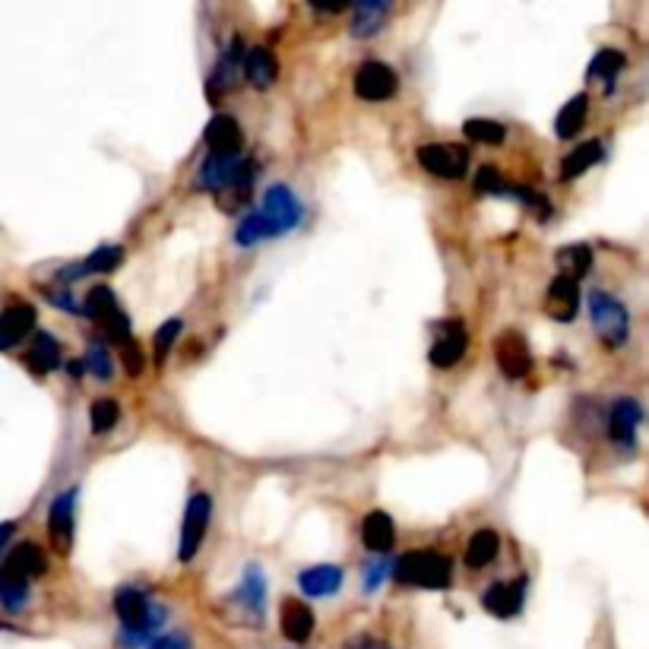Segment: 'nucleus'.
<instances>
[{
  "instance_id": "obj_26",
  "label": "nucleus",
  "mask_w": 649,
  "mask_h": 649,
  "mask_svg": "<svg viewBox=\"0 0 649 649\" xmlns=\"http://www.w3.org/2000/svg\"><path fill=\"white\" fill-rule=\"evenodd\" d=\"M557 266H561V276L577 283L592 269V251L586 244H567L557 251Z\"/></svg>"
},
{
  "instance_id": "obj_39",
  "label": "nucleus",
  "mask_w": 649,
  "mask_h": 649,
  "mask_svg": "<svg viewBox=\"0 0 649 649\" xmlns=\"http://www.w3.org/2000/svg\"><path fill=\"white\" fill-rule=\"evenodd\" d=\"M178 333H181V321H168V324L159 326V333H156V361L168 358L175 339H178Z\"/></svg>"
},
{
  "instance_id": "obj_23",
  "label": "nucleus",
  "mask_w": 649,
  "mask_h": 649,
  "mask_svg": "<svg viewBox=\"0 0 649 649\" xmlns=\"http://www.w3.org/2000/svg\"><path fill=\"white\" fill-rule=\"evenodd\" d=\"M497 549H501L497 532H494V529H479V532L469 539V545H466V564L476 567V570H482V567H488V564L497 557Z\"/></svg>"
},
{
  "instance_id": "obj_37",
  "label": "nucleus",
  "mask_w": 649,
  "mask_h": 649,
  "mask_svg": "<svg viewBox=\"0 0 649 649\" xmlns=\"http://www.w3.org/2000/svg\"><path fill=\"white\" fill-rule=\"evenodd\" d=\"M83 368L89 374L101 377V381H108L111 377V356H108V349L101 342H89L86 346V356H83Z\"/></svg>"
},
{
  "instance_id": "obj_20",
  "label": "nucleus",
  "mask_w": 649,
  "mask_h": 649,
  "mask_svg": "<svg viewBox=\"0 0 649 649\" xmlns=\"http://www.w3.org/2000/svg\"><path fill=\"white\" fill-rule=\"evenodd\" d=\"M244 73H248V83H251L254 89H269V86L276 83L279 64H276V58H273L269 48L257 45V48H251L248 58H244Z\"/></svg>"
},
{
  "instance_id": "obj_36",
  "label": "nucleus",
  "mask_w": 649,
  "mask_h": 649,
  "mask_svg": "<svg viewBox=\"0 0 649 649\" xmlns=\"http://www.w3.org/2000/svg\"><path fill=\"white\" fill-rule=\"evenodd\" d=\"M476 191L491 196H507L510 184L504 181V175H501L494 165H482V168H479V175H476Z\"/></svg>"
},
{
  "instance_id": "obj_12",
  "label": "nucleus",
  "mask_w": 649,
  "mask_h": 649,
  "mask_svg": "<svg viewBox=\"0 0 649 649\" xmlns=\"http://www.w3.org/2000/svg\"><path fill=\"white\" fill-rule=\"evenodd\" d=\"M545 311L557 324H570L580 311V286L567 276H557L545 298Z\"/></svg>"
},
{
  "instance_id": "obj_31",
  "label": "nucleus",
  "mask_w": 649,
  "mask_h": 649,
  "mask_svg": "<svg viewBox=\"0 0 649 649\" xmlns=\"http://www.w3.org/2000/svg\"><path fill=\"white\" fill-rule=\"evenodd\" d=\"M466 136L469 140H476V143H488V146H497V143H504V136H507V130L504 124H497V121H488V118H469L466 124Z\"/></svg>"
},
{
  "instance_id": "obj_35",
  "label": "nucleus",
  "mask_w": 649,
  "mask_h": 649,
  "mask_svg": "<svg viewBox=\"0 0 649 649\" xmlns=\"http://www.w3.org/2000/svg\"><path fill=\"white\" fill-rule=\"evenodd\" d=\"M118 416H121V409H118L115 399H98L89 409V424H93L96 434H105V431H111L118 424Z\"/></svg>"
},
{
  "instance_id": "obj_38",
  "label": "nucleus",
  "mask_w": 649,
  "mask_h": 649,
  "mask_svg": "<svg viewBox=\"0 0 649 649\" xmlns=\"http://www.w3.org/2000/svg\"><path fill=\"white\" fill-rule=\"evenodd\" d=\"M389 570V561L384 557H371L368 564H364V574H361V586H364V592H374L377 586L384 584V577H387Z\"/></svg>"
},
{
  "instance_id": "obj_7",
  "label": "nucleus",
  "mask_w": 649,
  "mask_h": 649,
  "mask_svg": "<svg viewBox=\"0 0 649 649\" xmlns=\"http://www.w3.org/2000/svg\"><path fill=\"white\" fill-rule=\"evenodd\" d=\"M248 168H251V163H244L241 156H209L200 168V175H196V188L219 194V191H226L231 181H238Z\"/></svg>"
},
{
  "instance_id": "obj_30",
  "label": "nucleus",
  "mask_w": 649,
  "mask_h": 649,
  "mask_svg": "<svg viewBox=\"0 0 649 649\" xmlns=\"http://www.w3.org/2000/svg\"><path fill=\"white\" fill-rule=\"evenodd\" d=\"M621 70H624V55L615 51V48H602V51L592 58V64H589V80H605V83H612Z\"/></svg>"
},
{
  "instance_id": "obj_41",
  "label": "nucleus",
  "mask_w": 649,
  "mask_h": 649,
  "mask_svg": "<svg viewBox=\"0 0 649 649\" xmlns=\"http://www.w3.org/2000/svg\"><path fill=\"white\" fill-rule=\"evenodd\" d=\"M121 361H124L128 374H133V377L143 371V356H140V349H136L133 342H128V346H124V356H121Z\"/></svg>"
},
{
  "instance_id": "obj_11",
  "label": "nucleus",
  "mask_w": 649,
  "mask_h": 649,
  "mask_svg": "<svg viewBox=\"0 0 649 649\" xmlns=\"http://www.w3.org/2000/svg\"><path fill=\"white\" fill-rule=\"evenodd\" d=\"M522 599H526V577L510 580V584H494L482 596V605H485L488 615L517 617L519 609H522Z\"/></svg>"
},
{
  "instance_id": "obj_6",
  "label": "nucleus",
  "mask_w": 649,
  "mask_h": 649,
  "mask_svg": "<svg viewBox=\"0 0 649 649\" xmlns=\"http://www.w3.org/2000/svg\"><path fill=\"white\" fill-rule=\"evenodd\" d=\"M396 70L384 61H364L356 73V96L364 101H387L396 93Z\"/></svg>"
},
{
  "instance_id": "obj_29",
  "label": "nucleus",
  "mask_w": 649,
  "mask_h": 649,
  "mask_svg": "<svg viewBox=\"0 0 649 649\" xmlns=\"http://www.w3.org/2000/svg\"><path fill=\"white\" fill-rule=\"evenodd\" d=\"M29 599V580H20V577H10L0 570V602L7 612H23Z\"/></svg>"
},
{
  "instance_id": "obj_14",
  "label": "nucleus",
  "mask_w": 649,
  "mask_h": 649,
  "mask_svg": "<svg viewBox=\"0 0 649 649\" xmlns=\"http://www.w3.org/2000/svg\"><path fill=\"white\" fill-rule=\"evenodd\" d=\"M644 419V409L637 399H617L612 406V416H609V431H612V441L617 447H634V437H637V424Z\"/></svg>"
},
{
  "instance_id": "obj_16",
  "label": "nucleus",
  "mask_w": 649,
  "mask_h": 649,
  "mask_svg": "<svg viewBox=\"0 0 649 649\" xmlns=\"http://www.w3.org/2000/svg\"><path fill=\"white\" fill-rule=\"evenodd\" d=\"M206 146L213 149V156H238L241 153V128L235 118L228 115H216L209 124H206V133H203Z\"/></svg>"
},
{
  "instance_id": "obj_44",
  "label": "nucleus",
  "mask_w": 649,
  "mask_h": 649,
  "mask_svg": "<svg viewBox=\"0 0 649 649\" xmlns=\"http://www.w3.org/2000/svg\"><path fill=\"white\" fill-rule=\"evenodd\" d=\"M13 529H16L13 522H0V549H3V542L10 539V532H13Z\"/></svg>"
},
{
  "instance_id": "obj_40",
  "label": "nucleus",
  "mask_w": 649,
  "mask_h": 649,
  "mask_svg": "<svg viewBox=\"0 0 649 649\" xmlns=\"http://www.w3.org/2000/svg\"><path fill=\"white\" fill-rule=\"evenodd\" d=\"M149 649H194L191 647V640L184 637V634H163L159 640H153Z\"/></svg>"
},
{
  "instance_id": "obj_43",
  "label": "nucleus",
  "mask_w": 649,
  "mask_h": 649,
  "mask_svg": "<svg viewBox=\"0 0 649 649\" xmlns=\"http://www.w3.org/2000/svg\"><path fill=\"white\" fill-rule=\"evenodd\" d=\"M48 298H51V301H55V308H61V311H73V314L80 311V308L73 304V298H70V295H64V292H48Z\"/></svg>"
},
{
  "instance_id": "obj_5",
  "label": "nucleus",
  "mask_w": 649,
  "mask_h": 649,
  "mask_svg": "<svg viewBox=\"0 0 649 649\" xmlns=\"http://www.w3.org/2000/svg\"><path fill=\"white\" fill-rule=\"evenodd\" d=\"M419 165L424 171H431L434 178H462L466 168H469V153L456 143H431L419 149Z\"/></svg>"
},
{
  "instance_id": "obj_2",
  "label": "nucleus",
  "mask_w": 649,
  "mask_h": 649,
  "mask_svg": "<svg viewBox=\"0 0 649 649\" xmlns=\"http://www.w3.org/2000/svg\"><path fill=\"white\" fill-rule=\"evenodd\" d=\"M589 317L596 326V336L605 342V346H624L627 336H630V314L627 308L617 301L615 295L609 292H589Z\"/></svg>"
},
{
  "instance_id": "obj_33",
  "label": "nucleus",
  "mask_w": 649,
  "mask_h": 649,
  "mask_svg": "<svg viewBox=\"0 0 649 649\" xmlns=\"http://www.w3.org/2000/svg\"><path fill=\"white\" fill-rule=\"evenodd\" d=\"M115 311H121L118 308V298H115V292L108 289V286H96L93 292H89V298H86V314L93 317V321H105L108 314H115Z\"/></svg>"
},
{
  "instance_id": "obj_18",
  "label": "nucleus",
  "mask_w": 649,
  "mask_h": 649,
  "mask_svg": "<svg viewBox=\"0 0 649 649\" xmlns=\"http://www.w3.org/2000/svg\"><path fill=\"white\" fill-rule=\"evenodd\" d=\"M298 586H301V592H304V596L326 599V596L339 592V586H342V570H339V567H333V564L308 567V570H301Z\"/></svg>"
},
{
  "instance_id": "obj_4",
  "label": "nucleus",
  "mask_w": 649,
  "mask_h": 649,
  "mask_svg": "<svg viewBox=\"0 0 649 649\" xmlns=\"http://www.w3.org/2000/svg\"><path fill=\"white\" fill-rule=\"evenodd\" d=\"M209 517H213V497L206 491L194 494L188 501V514H184V526H181V549H178V557L188 564L194 561V554L200 552L203 545V536H206V526H209Z\"/></svg>"
},
{
  "instance_id": "obj_15",
  "label": "nucleus",
  "mask_w": 649,
  "mask_h": 649,
  "mask_svg": "<svg viewBox=\"0 0 649 649\" xmlns=\"http://www.w3.org/2000/svg\"><path fill=\"white\" fill-rule=\"evenodd\" d=\"M48 561H45V552L35 545V542H20L13 552L7 554V561L0 564L3 574L10 577H20V580H33L38 574H45Z\"/></svg>"
},
{
  "instance_id": "obj_19",
  "label": "nucleus",
  "mask_w": 649,
  "mask_h": 649,
  "mask_svg": "<svg viewBox=\"0 0 649 649\" xmlns=\"http://www.w3.org/2000/svg\"><path fill=\"white\" fill-rule=\"evenodd\" d=\"M361 542H364L368 552H389L393 542H396V526H393V519H389L384 510L368 514L364 522H361Z\"/></svg>"
},
{
  "instance_id": "obj_42",
  "label": "nucleus",
  "mask_w": 649,
  "mask_h": 649,
  "mask_svg": "<svg viewBox=\"0 0 649 649\" xmlns=\"http://www.w3.org/2000/svg\"><path fill=\"white\" fill-rule=\"evenodd\" d=\"M342 649H389L384 640H377V637H371V634H358V637H352L349 644Z\"/></svg>"
},
{
  "instance_id": "obj_8",
  "label": "nucleus",
  "mask_w": 649,
  "mask_h": 649,
  "mask_svg": "<svg viewBox=\"0 0 649 649\" xmlns=\"http://www.w3.org/2000/svg\"><path fill=\"white\" fill-rule=\"evenodd\" d=\"M494 358L501 364V371L510 377V381H519L532 371V356H529V342L519 336L517 329H507L497 342H494Z\"/></svg>"
},
{
  "instance_id": "obj_32",
  "label": "nucleus",
  "mask_w": 649,
  "mask_h": 649,
  "mask_svg": "<svg viewBox=\"0 0 649 649\" xmlns=\"http://www.w3.org/2000/svg\"><path fill=\"white\" fill-rule=\"evenodd\" d=\"M121 263H124V248H98L80 266H83V273H111Z\"/></svg>"
},
{
  "instance_id": "obj_25",
  "label": "nucleus",
  "mask_w": 649,
  "mask_h": 649,
  "mask_svg": "<svg viewBox=\"0 0 649 649\" xmlns=\"http://www.w3.org/2000/svg\"><path fill=\"white\" fill-rule=\"evenodd\" d=\"M586 111H589V98L580 93V96H574L561 111H557V121H554V133L561 136V140H570L574 133H580L584 130L586 121Z\"/></svg>"
},
{
  "instance_id": "obj_28",
  "label": "nucleus",
  "mask_w": 649,
  "mask_h": 649,
  "mask_svg": "<svg viewBox=\"0 0 649 649\" xmlns=\"http://www.w3.org/2000/svg\"><path fill=\"white\" fill-rule=\"evenodd\" d=\"M238 599L244 602V609H251L254 615H263V599H266V580L260 574V567H248L244 580L238 586Z\"/></svg>"
},
{
  "instance_id": "obj_1",
  "label": "nucleus",
  "mask_w": 649,
  "mask_h": 649,
  "mask_svg": "<svg viewBox=\"0 0 649 649\" xmlns=\"http://www.w3.org/2000/svg\"><path fill=\"white\" fill-rule=\"evenodd\" d=\"M393 577L419 589H447L454 580V564L437 552H409L393 564Z\"/></svg>"
},
{
  "instance_id": "obj_21",
  "label": "nucleus",
  "mask_w": 649,
  "mask_h": 649,
  "mask_svg": "<svg viewBox=\"0 0 649 649\" xmlns=\"http://www.w3.org/2000/svg\"><path fill=\"white\" fill-rule=\"evenodd\" d=\"M244 64V51H241V38H235L231 41V48H228L226 55L219 58V64L213 70V80H209V96L216 98V93L223 96L228 86L235 83V76H238V70Z\"/></svg>"
},
{
  "instance_id": "obj_34",
  "label": "nucleus",
  "mask_w": 649,
  "mask_h": 649,
  "mask_svg": "<svg viewBox=\"0 0 649 649\" xmlns=\"http://www.w3.org/2000/svg\"><path fill=\"white\" fill-rule=\"evenodd\" d=\"M263 238H276V235H273V228L266 226V219H263L260 213H251V216L238 226V231H235V241L244 244V248L257 244Z\"/></svg>"
},
{
  "instance_id": "obj_10",
  "label": "nucleus",
  "mask_w": 649,
  "mask_h": 649,
  "mask_svg": "<svg viewBox=\"0 0 649 649\" xmlns=\"http://www.w3.org/2000/svg\"><path fill=\"white\" fill-rule=\"evenodd\" d=\"M466 349H469V333H466V326L462 321H450V324L441 329V336H437V342L431 346V364L434 368H454L462 361L466 356Z\"/></svg>"
},
{
  "instance_id": "obj_3",
  "label": "nucleus",
  "mask_w": 649,
  "mask_h": 649,
  "mask_svg": "<svg viewBox=\"0 0 649 649\" xmlns=\"http://www.w3.org/2000/svg\"><path fill=\"white\" fill-rule=\"evenodd\" d=\"M260 216L266 219V226L273 228V235H286V231L301 226L304 206H301V200H298L286 184H273V188L263 194V209H260Z\"/></svg>"
},
{
  "instance_id": "obj_17",
  "label": "nucleus",
  "mask_w": 649,
  "mask_h": 649,
  "mask_svg": "<svg viewBox=\"0 0 649 649\" xmlns=\"http://www.w3.org/2000/svg\"><path fill=\"white\" fill-rule=\"evenodd\" d=\"M279 627H283L286 640L308 644L311 634H314V612L304 602H298V599H286L283 602V612H279Z\"/></svg>"
},
{
  "instance_id": "obj_24",
  "label": "nucleus",
  "mask_w": 649,
  "mask_h": 649,
  "mask_svg": "<svg viewBox=\"0 0 649 649\" xmlns=\"http://www.w3.org/2000/svg\"><path fill=\"white\" fill-rule=\"evenodd\" d=\"M602 159V143L599 140H589L584 146H577L564 163H561V181H574L580 178L584 171H589L592 165Z\"/></svg>"
},
{
  "instance_id": "obj_22",
  "label": "nucleus",
  "mask_w": 649,
  "mask_h": 649,
  "mask_svg": "<svg viewBox=\"0 0 649 649\" xmlns=\"http://www.w3.org/2000/svg\"><path fill=\"white\" fill-rule=\"evenodd\" d=\"M26 364L33 368V374H51L55 368H61V346L55 342V336L38 333L33 342V349L26 352Z\"/></svg>"
},
{
  "instance_id": "obj_9",
  "label": "nucleus",
  "mask_w": 649,
  "mask_h": 649,
  "mask_svg": "<svg viewBox=\"0 0 649 649\" xmlns=\"http://www.w3.org/2000/svg\"><path fill=\"white\" fill-rule=\"evenodd\" d=\"M73 510H76V488L58 494L51 504V514H48V532H51L58 554H67L73 545Z\"/></svg>"
},
{
  "instance_id": "obj_27",
  "label": "nucleus",
  "mask_w": 649,
  "mask_h": 649,
  "mask_svg": "<svg viewBox=\"0 0 649 649\" xmlns=\"http://www.w3.org/2000/svg\"><path fill=\"white\" fill-rule=\"evenodd\" d=\"M389 13V3H377V0H371V3H358L356 7V20H352V35L356 38H368V35H374L381 26H384V16Z\"/></svg>"
},
{
  "instance_id": "obj_13",
  "label": "nucleus",
  "mask_w": 649,
  "mask_h": 649,
  "mask_svg": "<svg viewBox=\"0 0 649 649\" xmlns=\"http://www.w3.org/2000/svg\"><path fill=\"white\" fill-rule=\"evenodd\" d=\"M35 329V308L26 301L10 304L0 314V349H13L16 342H23Z\"/></svg>"
}]
</instances>
